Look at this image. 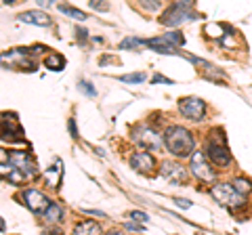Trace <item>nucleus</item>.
<instances>
[{"instance_id": "nucleus-1", "label": "nucleus", "mask_w": 252, "mask_h": 235, "mask_svg": "<svg viewBox=\"0 0 252 235\" xmlns=\"http://www.w3.org/2000/svg\"><path fill=\"white\" fill-rule=\"evenodd\" d=\"M164 145L177 158H189L195 149V139L185 126H168L164 130Z\"/></svg>"}, {"instance_id": "nucleus-2", "label": "nucleus", "mask_w": 252, "mask_h": 235, "mask_svg": "<svg viewBox=\"0 0 252 235\" xmlns=\"http://www.w3.org/2000/svg\"><path fill=\"white\" fill-rule=\"evenodd\" d=\"M204 155L217 166H227L231 164V151L227 147V137L223 128H212L206 139V151Z\"/></svg>"}, {"instance_id": "nucleus-3", "label": "nucleus", "mask_w": 252, "mask_h": 235, "mask_svg": "<svg viewBox=\"0 0 252 235\" xmlns=\"http://www.w3.org/2000/svg\"><path fill=\"white\" fill-rule=\"evenodd\" d=\"M200 15L193 13V2L189 0H183V2H175L170 4L166 11L160 15V23L166 28H177L181 26L183 21H189V19H198Z\"/></svg>"}, {"instance_id": "nucleus-4", "label": "nucleus", "mask_w": 252, "mask_h": 235, "mask_svg": "<svg viewBox=\"0 0 252 235\" xmlns=\"http://www.w3.org/2000/svg\"><path fill=\"white\" fill-rule=\"evenodd\" d=\"M210 195H212V198H215L219 204H223V206L231 208V210L246 206V198L235 191L231 183H217V185H212V187H210Z\"/></svg>"}, {"instance_id": "nucleus-5", "label": "nucleus", "mask_w": 252, "mask_h": 235, "mask_svg": "<svg viewBox=\"0 0 252 235\" xmlns=\"http://www.w3.org/2000/svg\"><path fill=\"white\" fill-rule=\"evenodd\" d=\"M0 141L6 143H26V132L15 114H0Z\"/></svg>"}, {"instance_id": "nucleus-6", "label": "nucleus", "mask_w": 252, "mask_h": 235, "mask_svg": "<svg viewBox=\"0 0 252 235\" xmlns=\"http://www.w3.org/2000/svg\"><path fill=\"white\" fill-rule=\"evenodd\" d=\"M179 112L185 118H189V120L200 122L206 116V103L200 97H183L179 99Z\"/></svg>"}, {"instance_id": "nucleus-7", "label": "nucleus", "mask_w": 252, "mask_h": 235, "mask_svg": "<svg viewBox=\"0 0 252 235\" xmlns=\"http://www.w3.org/2000/svg\"><path fill=\"white\" fill-rule=\"evenodd\" d=\"M23 195V202H26V206L32 210V212H36V214H44L46 212V208L51 206V202H49V198L42 193V191H38V189H34V187H30V189H26L21 193Z\"/></svg>"}, {"instance_id": "nucleus-8", "label": "nucleus", "mask_w": 252, "mask_h": 235, "mask_svg": "<svg viewBox=\"0 0 252 235\" xmlns=\"http://www.w3.org/2000/svg\"><path fill=\"white\" fill-rule=\"evenodd\" d=\"M189 168H191L193 176H198L200 181H215V172L210 170V166L206 164V155L202 151H193V155L189 158Z\"/></svg>"}, {"instance_id": "nucleus-9", "label": "nucleus", "mask_w": 252, "mask_h": 235, "mask_svg": "<svg viewBox=\"0 0 252 235\" xmlns=\"http://www.w3.org/2000/svg\"><path fill=\"white\" fill-rule=\"evenodd\" d=\"M9 162H11L13 168H17L26 176H34L36 170H38L34 158H32L30 153H26V151H11L9 153Z\"/></svg>"}, {"instance_id": "nucleus-10", "label": "nucleus", "mask_w": 252, "mask_h": 235, "mask_svg": "<svg viewBox=\"0 0 252 235\" xmlns=\"http://www.w3.org/2000/svg\"><path fill=\"white\" fill-rule=\"evenodd\" d=\"M132 139H135L139 145H143V149L145 147H149V149H160L162 143H164V139H160V135L149 126H139L137 132L132 135Z\"/></svg>"}, {"instance_id": "nucleus-11", "label": "nucleus", "mask_w": 252, "mask_h": 235, "mask_svg": "<svg viewBox=\"0 0 252 235\" xmlns=\"http://www.w3.org/2000/svg\"><path fill=\"white\" fill-rule=\"evenodd\" d=\"M130 166L132 170H137V172H152L156 170V158L152 153H147V151H135L130 155Z\"/></svg>"}, {"instance_id": "nucleus-12", "label": "nucleus", "mask_w": 252, "mask_h": 235, "mask_svg": "<svg viewBox=\"0 0 252 235\" xmlns=\"http://www.w3.org/2000/svg\"><path fill=\"white\" fill-rule=\"evenodd\" d=\"M160 172H162V176H166L170 183H185V178H187L185 168L177 162H162Z\"/></svg>"}, {"instance_id": "nucleus-13", "label": "nucleus", "mask_w": 252, "mask_h": 235, "mask_svg": "<svg viewBox=\"0 0 252 235\" xmlns=\"http://www.w3.org/2000/svg\"><path fill=\"white\" fill-rule=\"evenodd\" d=\"M19 21L30 23V26H38V28H49L51 26V17L42 11H26L19 15Z\"/></svg>"}, {"instance_id": "nucleus-14", "label": "nucleus", "mask_w": 252, "mask_h": 235, "mask_svg": "<svg viewBox=\"0 0 252 235\" xmlns=\"http://www.w3.org/2000/svg\"><path fill=\"white\" fill-rule=\"evenodd\" d=\"M145 46H149V49H154L156 53H162V55H177V49L164 40V36L149 38V40H145Z\"/></svg>"}, {"instance_id": "nucleus-15", "label": "nucleus", "mask_w": 252, "mask_h": 235, "mask_svg": "<svg viewBox=\"0 0 252 235\" xmlns=\"http://www.w3.org/2000/svg\"><path fill=\"white\" fill-rule=\"evenodd\" d=\"M72 235H101V227L94 221H82L80 225L74 227Z\"/></svg>"}, {"instance_id": "nucleus-16", "label": "nucleus", "mask_w": 252, "mask_h": 235, "mask_svg": "<svg viewBox=\"0 0 252 235\" xmlns=\"http://www.w3.org/2000/svg\"><path fill=\"white\" fill-rule=\"evenodd\" d=\"M61 166H63L61 160H57V162H55V166H53V168L44 170V181L49 183V185L53 187V189H57L59 183H61Z\"/></svg>"}, {"instance_id": "nucleus-17", "label": "nucleus", "mask_w": 252, "mask_h": 235, "mask_svg": "<svg viewBox=\"0 0 252 235\" xmlns=\"http://www.w3.org/2000/svg\"><path fill=\"white\" fill-rule=\"evenodd\" d=\"M44 67L51 69V72H61V69L65 67V59H63L61 55L53 53V55H49V57L44 59Z\"/></svg>"}, {"instance_id": "nucleus-18", "label": "nucleus", "mask_w": 252, "mask_h": 235, "mask_svg": "<svg viewBox=\"0 0 252 235\" xmlns=\"http://www.w3.org/2000/svg\"><path fill=\"white\" fill-rule=\"evenodd\" d=\"M231 185H233V189L238 191L240 195H244V198H246V195H250V193H252V183L248 181V178H244V176L233 178V181H231Z\"/></svg>"}, {"instance_id": "nucleus-19", "label": "nucleus", "mask_w": 252, "mask_h": 235, "mask_svg": "<svg viewBox=\"0 0 252 235\" xmlns=\"http://www.w3.org/2000/svg\"><path fill=\"white\" fill-rule=\"evenodd\" d=\"M61 216H63V208H61V204L51 202V206L46 208V212H44V218H46L49 223H57V221H61Z\"/></svg>"}, {"instance_id": "nucleus-20", "label": "nucleus", "mask_w": 252, "mask_h": 235, "mask_svg": "<svg viewBox=\"0 0 252 235\" xmlns=\"http://www.w3.org/2000/svg\"><path fill=\"white\" fill-rule=\"evenodd\" d=\"M59 11H61V13H65V15H69V17L78 19V21H84V19H86V13H84V11H80V9H74V6L61 4V6H59Z\"/></svg>"}, {"instance_id": "nucleus-21", "label": "nucleus", "mask_w": 252, "mask_h": 235, "mask_svg": "<svg viewBox=\"0 0 252 235\" xmlns=\"http://www.w3.org/2000/svg\"><path fill=\"white\" fill-rule=\"evenodd\" d=\"M164 40H166L168 44H172V46H183L185 44V38H183V34L179 32H168V34H164Z\"/></svg>"}, {"instance_id": "nucleus-22", "label": "nucleus", "mask_w": 252, "mask_h": 235, "mask_svg": "<svg viewBox=\"0 0 252 235\" xmlns=\"http://www.w3.org/2000/svg\"><path fill=\"white\" fill-rule=\"evenodd\" d=\"M120 82H126V84H141L145 82V74L139 72V74H124L120 76Z\"/></svg>"}, {"instance_id": "nucleus-23", "label": "nucleus", "mask_w": 252, "mask_h": 235, "mask_svg": "<svg viewBox=\"0 0 252 235\" xmlns=\"http://www.w3.org/2000/svg\"><path fill=\"white\" fill-rule=\"evenodd\" d=\"M145 44V40H141V38H124L120 42V49H135V46H141Z\"/></svg>"}, {"instance_id": "nucleus-24", "label": "nucleus", "mask_w": 252, "mask_h": 235, "mask_svg": "<svg viewBox=\"0 0 252 235\" xmlns=\"http://www.w3.org/2000/svg\"><path fill=\"white\" fill-rule=\"evenodd\" d=\"M78 90H82L84 95H89V97H94V95H97V90L93 88V84H91V82H86V80H80V82H78Z\"/></svg>"}, {"instance_id": "nucleus-25", "label": "nucleus", "mask_w": 252, "mask_h": 235, "mask_svg": "<svg viewBox=\"0 0 252 235\" xmlns=\"http://www.w3.org/2000/svg\"><path fill=\"white\" fill-rule=\"evenodd\" d=\"M9 181H11V183H15V185H19V183L26 181V175H23V172H19L17 168H15V170L11 172V175H9Z\"/></svg>"}, {"instance_id": "nucleus-26", "label": "nucleus", "mask_w": 252, "mask_h": 235, "mask_svg": "<svg viewBox=\"0 0 252 235\" xmlns=\"http://www.w3.org/2000/svg\"><path fill=\"white\" fill-rule=\"evenodd\" d=\"M128 216H130V218H137V221H139L141 225H143L145 221H149V216H147L145 212H141V210H132V212H130Z\"/></svg>"}, {"instance_id": "nucleus-27", "label": "nucleus", "mask_w": 252, "mask_h": 235, "mask_svg": "<svg viewBox=\"0 0 252 235\" xmlns=\"http://www.w3.org/2000/svg\"><path fill=\"white\" fill-rule=\"evenodd\" d=\"M175 204H177L179 208H183V210H187L189 206H191V202H189V200H185V198H177V200H175Z\"/></svg>"}, {"instance_id": "nucleus-28", "label": "nucleus", "mask_w": 252, "mask_h": 235, "mask_svg": "<svg viewBox=\"0 0 252 235\" xmlns=\"http://www.w3.org/2000/svg\"><path fill=\"white\" fill-rule=\"evenodd\" d=\"M152 82H154V84H158V82H162V84H172V80H168V78H164V76H160V74H156V76L152 78Z\"/></svg>"}, {"instance_id": "nucleus-29", "label": "nucleus", "mask_w": 252, "mask_h": 235, "mask_svg": "<svg viewBox=\"0 0 252 235\" xmlns=\"http://www.w3.org/2000/svg\"><path fill=\"white\" fill-rule=\"evenodd\" d=\"M124 227H126L128 231H145V227H143V225H135V223H126Z\"/></svg>"}, {"instance_id": "nucleus-30", "label": "nucleus", "mask_w": 252, "mask_h": 235, "mask_svg": "<svg viewBox=\"0 0 252 235\" xmlns=\"http://www.w3.org/2000/svg\"><path fill=\"white\" fill-rule=\"evenodd\" d=\"M93 9H97V11H107L109 9V4H101V0H94V2H91Z\"/></svg>"}, {"instance_id": "nucleus-31", "label": "nucleus", "mask_w": 252, "mask_h": 235, "mask_svg": "<svg viewBox=\"0 0 252 235\" xmlns=\"http://www.w3.org/2000/svg\"><path fill=\"white\" fill-rule=\"evenodd\" d=\"M69 132H72V137L74 139H78V128H76V122H74V118H69Z\"/></svg>"}, {"instance_id": "nucleus-32", "label": "nucleus", "mask_w": 252, "mask_h": 235, "mask_svg": "<svg viewBox=\"0 0 252 235\" xmlns=\"http://www.w3.org/2000/svg\"><path fill=\"white\" fill-rule=\"evenodd\" d=\"M42 235H61V229H57V227H51V229H44Z\"/></svg>"}, {"instance_id": "nucleus-33", "label": "nucleus", "mask_w": 252, "mask_h": 235, "mask_svg": "<svg viewBox=\"0 0 252 235\" xmlns=\"http://www.w3.org/2000/svg\"><path fill=\"white\" fill-rule=\"evenodd\" d=\"M76 34H78V40H80V42H84V40H86V29L78 28V29H76Z\"/></svg>"}, {"instance_id": "nucleus-34", "label": "nucleus", "mask_w": 252, "mask_h": 235, "mask_svg": "<svg viewBox=\"0 0 252 235\" xmlns=\"http://www.w3.org/2000/svg\"><path fill=\"white\" fill-rule=\"evenodd\" d=\"M84 212H89V214H93V216H105L101 210H84Z\"/></svg>"}, {"instance_id": "nucleus-35", "label": "nucleus", "mask_w": 252, "mask_h": 235, "mask_svg": "<svg viewBox=\"0 0 252 235\" xmlns=\"http://www.w3.org/2000/svg\"><path fill=\"white\" fill-rule=\"evenodd\" d=\"M6 162H9V155H6L2 149H0V164H6Z\"/></svg>"}, {"instance_id": "nucleus-36", "label": "nucleus", "mask_w": 252, "mask_h": 235, "mask_svg": "<svg viewBox=\"0 0 252 235\" xmlns=\"http://www.w3.org/2000/svg\"><path fill=\"white\" fill-rule=\"evenodd\" d=\"M0 231H4V223H2V218H0Z\"/></svg>"}, {"instance_id": "nucleus-37", "label": "nucleus", "mask_w": 252, "mask_h": 235, "mask_svg": "<svg viewBox=\"0 0 252 235\" xmlns=\"http://www.w3.org/2000/svg\"><path fill=\"white\" fill-rule=\"evenodd\" d=\"M109 235H120V231H112V233H109Z\"/></svg>"}]
</instances>
